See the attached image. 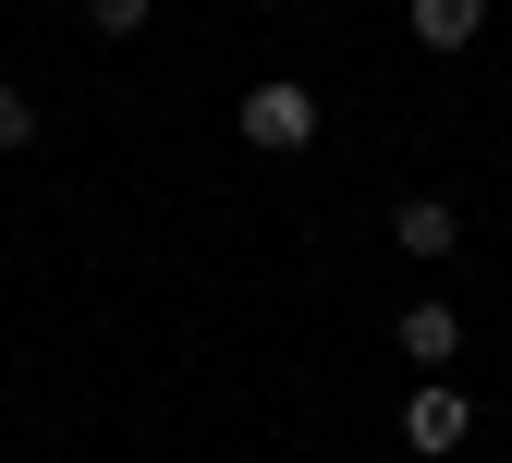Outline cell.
Wrapping results in <instances>:
<instances>
[{
    "label": "cell",
    "mask_w": 512,
    "mask_h": 463,
    "mask_svg": "<svg viewBox=\"0 0 512 463\" xmlns=\"http://www.w3.org/2000/svg\"><path fill=\"white\" fill-rule=\"evenodd\" d=\"M232 135H244L256 159H305V147H317V86L256 74V86H244V110H232Z\"/></svg>",
    "instance_id": "obj_1"
},
{
    "label": "cell",
    "mask_w": 512,
    "mask_h": 463,
    "mask_svg": "<svg viewBox=\"0 0 512 463\" xmlns=\"http://www.w3.org/2000/svg\"><path fill=\"white\" fill-rule=\"evenodd\" d=\"M403 439H415V451H464V439H476V403H464L452 378H415V403H403Z\"/></svg>",
    "instance_id": "obj_2"
},
{
    "label": "cell",
    "mask_w": 512,
    "mask_h": 463,
    "mask_svg": "<svg viewBox=\"0 0 512 463\" xmlns=\"http://www.w3.org/2000/svg\"><path fill=\"white\" fill-rule=\"evenodd\" d=\"M391 342H403V366H427V378H452V354H464V317H452V305L427 293V305H403V329H391Z\"/></svg>",
    "instance_id": "obj_3"
},
{
    "label": "cell",
    "mask_w": 512,
    "mask_h": 463,
    "mask_svg": "<svg viewBox=\"0 0 512 463\" xmlns=\"http://www.w3.org/2000/svg\"><path fill=\"white\" fill-rule=\"evenodd\" d=\"M391 244L403 256H452L464 244V208H452V195H403V208H391Z\"/></svg>",
    "instance_id": "obj_4"
},
{
    "label": "cell",
    "mask_w": 512,
    "mask_h": 463,
    "mask_svg": "<svg viewBox=\"0 0 512 463\" xmlns=\"http://www.w3.org/2000/svg\"><path fill=\"white\" fill-rule=\"evenodd\" d=\"M403 25H415V49H476L488 0H403Z\"/></svg>",
    "instance_id": "obj_5"
},
{
    "label": "cell",
    "mask_w": 512,
    "mask_h": 463,
    "mask_svg": "<svg viewBox=\"0 0 512 463\" xmlns=\"http://www.w3.org/2000/svg\"><path fill=\"white\" fill-rule=\"evenodd\" d=\"M25 147H37V98H25V86H0V159H25Z\"/></svg>",
    "instance_id": "obj_6"
},
{
    "label": "cell",
    "mask_w": 512,
    "mask_h": 463,
    "mask_svg": "<svg viewBox=\"0 0 512 463\" xmlns=\"http://www.w3.org/2000/svg\"><path fill=\"white\" fill-rule=\"evenodd\" d=\"M147 13H159V0H86V25H98V37H135Z\"/></svg>",
    "instance_id": "obj_7"
}]
</instances>
